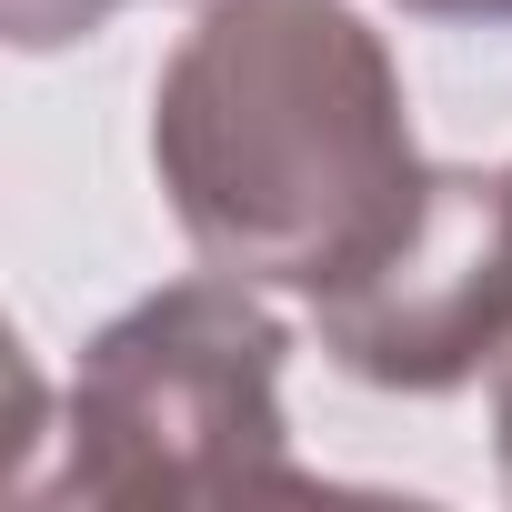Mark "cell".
I'll return each instance as SVG.
<instances>
[{
	"instance_id": "3",
	"label": "cell",
	"mask_w": 512,
	"mask_h": 512,
	"mask_svg": "<svg viewBox=\"0 0 512 512\" xmlns=\"http://www.w3.org/2000/svg\"><path fill=\"white\" fill-rule=\"evenodd\" d=\"M322 352L372 392H462L512 352V171L442 161L402 241L312 302Z\"/></svg>"
},
{
	"instance_id": "4",
	"label": "cell",
	"mask_w": 512,
	"mask_h": 512,
	"mask_svg": "<svg viewBox=\"0 0 512 512\" xmlns=\"http://www.w3.org/2000/svg\"><path fill=\"white\" fill-rule=\"evenodd\" d=\"M121 0H0V21H11V51H71L91 41Z\"/></svg>"
},
{
	"instance_id": "5",
	"label": "cell",
	"mask_w": 512,
	"mask_h": 512,
	"mask_svg": "<svg viewBox=\"0 0 512 512\" xmlns=\"http://www.w3.org/2000/svg\"><path fill=\"white\" fill-rule=\"evenodd\" d=\"M422 21H472V31H512V0H402Z\"/></svg>"
},
{
	"instance_id": "6",
	"label": "cell",
	"mask_w": 512,
	"mask_h": 512,
	"mask_svg": "<svg viewBox=\"0 0 512 512\" xmlns=\"http://www.w3.org/2000/svg\"><path fill=\"white\" fill-rule=\"evenodd\" d=\"M492 462H502V492H512V352L492 372Z\"/></svg>"
},
{
	"instance_id": "2",
	"label": "cell",
	"mask_w": 512,
	"mask_h": 512,
	"mask_svg": "<svg viewBox=\"0 0 512 512\" xmlns=\"http://www.w3.org/2000/svg\"><path fill=\"white\" fill-rule=\"evenodd\" d=\"M292 332L241 272L171 282L81 342L61 402V502H231V492H312L322 472L282 422Z\"/></svg>"
},
{
	"instance_id": "7",
	"label": "cell",
	"mask_w": 512,
	"mask_h": 512,
	"mask_svg": "<svg viewBox=\"0 0 512 512\" xmlns=\"http://www.w3.org/2000/svg\"><path fill=\"white\" fill-rule=\"evenodd\" d=\"M502 171H512V161H502Z\"/></svg>"
},
{
	"instance_id": "1",
	"label": "cell",
	"mask_w": 512,
	"mask_h": 512,
	"mask_svg": "<svg viewBox=\"0 0 512 512\" xmlns=\"http://www.w3.org/2000/svg\"><path fill=\"white\" fill-rule=\"evenodd\" d=\"M151 171L211 272L272 292H342L422 211L402 71L342 0H201L151 81Z\"/></svg>"
}]
</instances>
